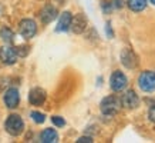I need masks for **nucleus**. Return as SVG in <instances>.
<instances>
[{
	"label": "nucleus",
	"instance_id": "nucleus-1",
	"mask_svg": "<svg viewBox=\"0 0 155 143\" xmlns=\"http://www.w3.org/2000/svg\"><path fill=\"white\" fill-rule=\"evenodd\" d=\"M121 107H122L121 99L115 95L105 96V97L101 100V103H100V110H101V113H103L104 116H108V117L115 116V114L120 112Z\"/></svg>",
	"mask_w": 155,
	"mask_h": 143
},
{
	"label": "nucleus",
	"instance_id": "nucleus-2",
	"mask_svg": "<svg viewBox=\"0 0 155 143\" xmlns=\"http://www.w3.org/2000/svg\"><path fill=\"white\" fill-rule=\"evenodd\" d=\"M5 129L6 132L12 136H19V134L23 133L24 130V122L21 119V116L20 114H9L7 116V119L5 122Z\"/></svg>",
	"mask_w": 155,
	"mask_h": 143
},
{
	"label": "nucleus",
	"instance_id": "nucleus-3",
	"mask_svg": "<svg viewBox=\"0 0 155 143\" xmlns=\"http://www.w3.org/2000/svg\"><path fill=\"white\" fill-rule=\"evenodd\" d=\"M138 87L142 92L151 93L155 92V72L152 70H144L138 76Z\"/></svg>",
	"mask_w": 155,
	"mask_h": 143
},
{
	"label": "nucleus",
	"instance_id": "nucleus-4",
	"mask_svg": "<svg viewBox=\"0 0 155 143\" xmlns=\"http://www.w3.org/2000/svg\"><path fill=\"white\" fill-rule=\"evenodd\" d=\"M127 85H128V79L122 72L120 70L113 72V75L110 77V87H111V90L115 92V93H120V92L125 90Z\"/></svg>",
	"mask_w": 155,
	"mask_h": 143
},
{
	"label": "nucleus",
	"instance_id": "nucleus-5",
	"mask_svg": "<svg viewBox=\"0 0 155 143\" xmlns=\"http://www.w3.org/2000/svg\"><path fill=\"white\" fill-rule=\"evenodd\" d=\"M19 33L26 40L31 39L37 33V24L33 19H23L19 23Z\"/></svg>",
	"mask_w": 155,
	"mask_h": 143
},
{
	"label": "nucleus",
	"instance_id": "nucleus-6",
	"mask_svg": "<svg viewBox=\"0 0 155 143\" xmlns=\"http://www.w3.org/2000/svg\"><path fill=\"white\" fill-rule=\"evenodd\" d=\"M17 52H16V47L13 46H10V44H6V46H2L0 47V62L3 63V65H14V63L17 62Z\"/></svg>",
	"mask_w": 155,
	"mask_h": 143
},
{
	"label": "nucleus",
	"instance_id": "nucleus-7",
	"mask_svg": "<svg viewBox=\"0 0 155 143\" xmlns=\"http://www.w3.org/2000/svg\"><path fill=\"white\" fill-rule=\"evenodd\" d=\"M87 26H88V20H87V17H85V14L77 13L75 16H73V19H71L70 30L75 34H81V33H84L85 32Z\"/></svg>",
	"mask_w": 155,
	"mask_h": 143
},
{
	"label": "nucleus",
	"instance_id": "nucleus-8",
	"mask_svg": "<svg viewBox=\"0 0 155 143\" xmlns=\"http://www.w3.org/2000/svg\"><path fill=\"white\" fill-rule=\"evenodd\" d=\"M3 102L7 109H16L20 103V93L16 87H9L3 95Z\"/></svg>",
	"mask_w": 155,
	"mask_h": 143
},
{
	"label": "nucleus",
	"instance_id": "nucleus-9",
	"mask_svg": "<svg viewBox=\"0 0 155 143\" xmlns=\"http://www.w3.org/2000/svg\"><path fill=\"white\" fill-rule=\"evenodd\" d=\"M46 97H47V93L41 87H33L28 92V103L33 106H41L46 102Z\"/></svg>",
	"mask_w": 155,
	"mask_h": 143
},
{
	"label": "nucleus",
	"instance_id": "nucleus-10",
	"mask_svg": "<svg viewBox=\"0 0 155 143\" xmlns=\"http://www.w3.org/2000/svg\"><path fill=\"white\" fill-rule=\"evenodd\" d=\"M121 105L125 109H137L140 106V97L134 90H127L121 97Z\"/></svg>",
	"mask_w": 155,
	"mask_h": 143
},
{
	"label": "nucleus",
	"instance_id": "nucleus-11",
	"mask_svg": "<svg viewBox=\"0 0 155 143\" xmlns=\"http://www.w3.org/2000/svg\"><path fill=\"white\" fill-rule=\"evenodd\" d=\"M40 20H41L43 24H48L51 23L53 20L57 19V16H58V10L54 7L53 5H46L40 10Z\"/></svg>",
	"mask_w": 155,
	"mask_h": 143
},
{
	"label": "nucleus",
	"instance_id": "nucleus-12",
	"mask_svg": "<svg viewBox=\"0 0 155 143\" xmlns=\"http://www.w3.org/2000/svg\"><path fill=\"white\" fill-rule=\"evenodd\" d=\"M121 63L127 69H135L138 66V56L132 52L131 49H124L121 52Z\"/></svg>",
	"mask_w": 155,
	"mask_h": 143
},
{
	"label": "nucleus",
	"instance_id": "nucleus-13",
	"mask_svg": "<svg viewBox=\"0 0 155 143\" xmlns=\"http://www.w3.org/2000/svg\"><path fill=\"white\" fill-rule=\"evenodd\" d=\"M71 19H73V14L70 12H63L58 17L56 32H68L71 26Z\"/></svg>",
	"mask_w": 155,
	"mask_h": 143
},
{
	"label": "nucleus",
	"instance_id": "nucleus-14",
	"mask_svg": "<svg viewBox=\"0 0 155 143\" xmlns=\"http://www.w3.org/2000/svg\"><path fill=\"white\" fill-rule=\"evenodd\" d=\"M40 142L43 143H56L58 142V133L56 129L47 127L40 133Z\"/></svg>",
	"mask_w": 155,
	"mask_h": 143
},
{
	"label": "nucleus",
	"instance_id": "nucleus-15",
	"mask_svg": "<svg viewBox=\"0 0 155 143\" xmlns=\"http://www.w3.org/2000/svg\"><path fill=\"white\" fill-rule=\"evenodd\" d=\"M147 5H148V2L147 0H127V6L132 12H142V10H145Z\"/></svg>",
	"mask_w": 155,
	"mask_h": 143
},
{
	"label": "nucleus",
	"instance_id": "nucleus-16",
	"mask_svg": "<svg viewBox=\"0 0 155 143\" xmlns=\"http://www.w3.org/2000/svg\"><path fill=\"white\" fill-rule=\"evenodd\" d=\"M0 39L6 43V44H12L14 42V32L10 27H2L0 29Z\"/></svg>",
	"mask_w": 155,
	"mask_h": 143
},
{
	"label": "nucleus",
	"instance_id": "nucleus-17",
	"mask_svg": "<svg viewBox=\"0 0 155 143\" xmlns=\"http://www.w3.org/2000/svg\"><path fill=\"white\" fill-rule=\"evenodd\" d=\"M30 117H31V120H33L34 123H37V124H41L46 122V114L41 113V112H37V110L31 112V113H30Z\"/></svg>",
	"mask_w": 155,
	"mask_h": 143
},
{
	"label": "nucleus",
	"instance_id": "nucleus-18",
	"mask_svg": "<svg viewBox=\"0 0 155 143\" xmlns=\"http://www.w3.org/2000/svg\"><path fill=\"white\" fill-rule=\"evenodd\" d=\"M51 122H53L54 126H57V127H63V126H66V120L63 119L61 116H53Z\"/></svg>",
	"mask_w": 155,
	"mask_h": 143
},
{
	"label": "nucleus",
	"instance_id": "nucleus-19",
	"mask_svg": "<svg viewBox=\"0 0 155 143\" xmlns=\"http://www.w3.org/2000/svg\"><path fill=\"white\" fill-rule=\"evenodd\" d=\"M16 52H17V56H19V57L27 56V53H28V46H19V47H16Z\"/></svg>",
	"mask_w": 155,
	"mask_h": 143
},
{
	"label": "nucleus",
	"instance_id": "nucleus-20",
	"mask_svg": "<svg viewBox=\"0 0 155 143\" xmlns=\"http://www.w3.org/2000/svg\"><path fill=\"white\" fill-rule=\"evenodd\" d=\"M148 117H150L152 123H155V105H152L150 107V110H148Z\"/></svg>",
	"mask_w": 155,
	"mask_h": 143
},
{
	"label": "nucleus",
	"instance_id": "nucleus-21",
	"mask_svg": "<svg viewBox=\"0 0 155 143\" xmlns=\"http://www.w3.org/2000/svg\"><path fill=\"white\" fill-rule=\"evenodd\" d=\"M101 7H103V10L105 12V13H108V12L111 10V3H110V2H107V0H104L103 3H101Z\"/></svg>",
	"mask_w": 155,
	"mask_h": 143
},
{
	"label": "nucleus",
	"instance_id": "nucleus-22",
	"mask_svg": "<svg viewBox=\"0 0 155 143\" xmlns=\"http://www.w3.org/2000/svg\"><path fill=\"white\" fill-rule=\"evenodd\" d=\"M93 143L94 140H93V138H90V136H83V138H80L78 140H77V143Z\"/></svg>",
	"mask_w": 155,
	"mask_h": 143
},
{
	"label": "nucleus",
	"instance_id": "nucleus-23",
	"mask_svg": "<svg viewBox=\"0 0 155 143\" xmlns=\"http://www.w3.org/2000/svg\"><path fill=\"white\" fill-rule=\"evenodd\" d=\"M115 3H114V6L115 7H122V3H121V0H114Z\"/></svg>",
	"mask_w": 155,
	"mask_h": 143
},
{
	"label": "nucleus",
	"instance_id": "nucleus-24",
	"mask_svg": "<svg viewBox=\"0 0 155 143\" xmlns=\"http://www.w3.org/2000/svg\"><path fill=\"white\" fill-rule=\"evenodd\" d=\"M148 2H150L151 5H154V6H155V0H148Z\"/></svg>",
	"mask_w": 155,
	"mask_h": 143
},
{
	"label": "nucleus",
	"instance_id": "nucleus-25",
	"mask_svg": "<svg viewBox=\"0 0 155 143\" xmlns=\"http://www.w3.org/2000/svg\"><path fill=\"white\" fill-rule=\"evenodd\" d=\"M2 12H3V9H2V6H0V14H2Z\"/></svg>",
	"mask_w": 155,
	"mask_h": 143
}]
</instances>
